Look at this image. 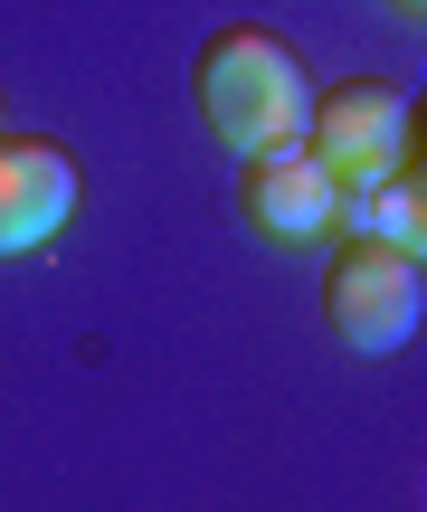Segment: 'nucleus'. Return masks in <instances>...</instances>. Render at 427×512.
<instances>
[{
	"instance_id": "1",
	"label": "nucleus",
	"mask_w": 427,
	"mask_h": 512,
	"mask_svg": "<svg viewBox=\"0 0 427 512\" xmlns=\"http://www.w3.org/2000/svg\"><path fill=\"white\" fill-rule=\"evenodd\" d=\"M190 95H200V124L228 143V162L285 152V143H304V124H314V76H304V57L285 48L276 29H257V19H228V29L200 48Z\"/></svg>"
},
{
	"instance_id": "2",
	"label": "nucleus",
	"mask_w": 427,
	"mask_h": 512,
	"mask_svg": "<svg viewBox=\"0 0 427 512\" xmlns=\"http://www.w3.org/2000/svg\"><path fill=\"white\" fill-rule=\"evenodd\" d=\"M304 152L342 181V209H333V238H361V200L390 181L399 162L418 152V114L390 76H342V86L314 95V124H304Z\"/></svg>"
},
{
	"instance_id": "3",
	"label": "nucleus",
	"mask_w": 427,
	"mask_h": 512,
	"mask_svg": "<svg viewBox=\"0 0 427 512\" xmlns=\"http://www.w3.org/2000/svg\"><path fill=\"white\" fill-rule=\"evenodd\" d=\"M323 313L352 351H409L427 323V266L390 238H342V256L323 266Z\"/></svg>"
},
{
	"instance_id": "4",
	"label": "nucleus",
	"mask_w": 427,
	"mask_h": 512,
	"mask_svg": "<svg viewBox=\"0 0 427 512\" xmlns=\"http://www.w3.org/2000/svg\"><path fill=\"white\" fill-rule=\"evenodd\" d=\"M333 209H342V181H333L304 143L238 162V219L257 228V238H276V247H323V238H333Z\"/></svg>"
},
{
	"instance_id": "5",
	"label": "nucleus",
	"mask_w": 427,
	"mask_h": 512,
	"mask_svg": "<svg viewBox=\"0 0 427 512\" xmlns=\"http://www.w3.org/2000/svg\"><path fill=\"white\" fill-rule=\"evenodd\" d=\"M76 219V162L38 133H0V256H38Z\"/></svg>"
},
{
	"instance_id": "6",
	"label": "nucleus",
	"mask_w": 427,
	"mask_h": 512,
	"mask_svg": "<svg viewBox=\"0 0 427 512\" xmlns=\"http://www.w3.org/2000/svg\"><path fill=\"white\" fill-rule=\"evenodd\" d=\"M361 238H390V247H409L427 266V152H409V162L361 200Z\"/></svg>"
},
{
	"instance_id": "7",
	"label": "nucleus",
	"mask_w": 427,
	"mask_h": 512,
	"mask_svg": "<svg viewBox=\"0 0 427 512\" xmlns=\"http://www.w3.org/2000/svg\"><path fill=\"white\" fill-rule=\"evenodd\" d=\"M390 10H418V19H427V0H390Z\"/></svg>"
},
{
	"instance_id": "8",
	"label": "nucleus",
	"mask_w": 427,
	"mask_h": 512,
	"mask_svg": "<svg viewBox=\"0 0 427 512\" xmlns=\"http://www.w3.org/2000/svg\"><path fill=\"white\" fill-rule=\"evenodd\" d=\"M0 133H10V105H0Z\"/></svg>"
}]
</instances>
